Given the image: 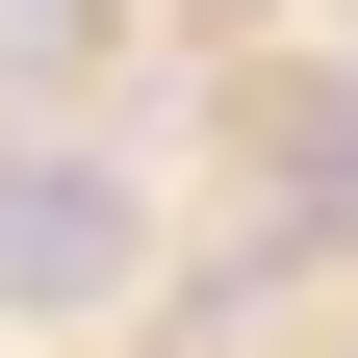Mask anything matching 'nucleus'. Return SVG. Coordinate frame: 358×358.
Returning a JSON list of instances; mask_svg holds the SVG:
<instances>
[{"label":"nucleus","instance_id":"f03ea898","mask_svg":"<svg viewBox=\"0 0 358 358\" xmlns=\"http://www.w3.org/2000/svg\"><path fill=\"white\" fill-rule=\"evenodd\" d=\"M307 205H358V103H333V128H307Z\"/></svg>","mask_w":358,"mask_h":358},{"label":"nucleus","instance_id":"f257e3e1","mask_svg":"<svg viewBox=\"0 0 358 358\" xmlns=\"http://www.w3.org/2000/svg\"><path fill=\"white\" fill-rule=\"evenodd\" d=\"M128 282V179L103 154H0V307H103Z\"/></svg>","mask_w":358,"mask_h":358}]
</instances>
